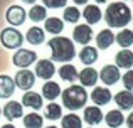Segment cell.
<instances>
[{
  "mask_svg": "<svg viewBox=\"0 0 133 128\" xmlns=\"http://www.w3.org/2000/svg\"><path fill=\"white\" fill-rule=\"evenodd\" d=\"M42 3H45V7L49 9H61L68 3V0H42Z\"/></svg>",
  "mask_w": 133,
  "mask_h": 128,
  "instance_id": "34",
  "label": "cell"
},
{
  "mask_svg": "<svg viewBox=\"0 0 133 128\" xmlns=\"http://www.w3.org/2000/svg\"><path fill=\"white\" fill-rule=\"evenodd\" d=\"M5 19L9 20L12 25H22V24L25 22V10H24L20 5H12V7H9V10H7Z\"/></svg>",
  "mask_w": 133,
  "mask_h": 128,
  "instance_id": "9",
  "label": "cell"
},
{
  "mask_svg": "<svg viewBox=\"0 0 133 128\" xmlns=\"http://www.w3.org/2000/svg\"><path fill=\"white\" fill-rule=\"evenodd\" d=\"M96 59H98V51L94 49V47H91V46H84L81 49V52H79V61H81L83 64H86V66L93 64Z\"/></svg>",
  "mask_w": 133,
  "mask_h": 128,
  "instance_id": "22",
  "label": "cell"
},
{
  "mask_svg": "<svg viewBox=\"0 0 133 128\" xmlns=\"http://www.w3.org/2000/svg\"><path fill=\"white\" fill-rule=\"evenodd\" d=\"M94 2H98V3H104L106 0H94Z\"/></svg>",
  "mask_w": 133,
  "mask_h": 128,
  "instance_id": "39",
  "label": "cell"
},
{
  "mask_svg": "<svg viewBox=\"0 0 133 128\" xmlns=\"http://www.w3.org/2000/svg\"><path fill=\"white\" fill-rule=\"evenodd\" d=\"M59 76H61V79H64V81L68 83H72L78 79V71H76V68L72 64H64L59 68Z\"/></svg>",
  "mask_w": 133,
  "mask_h": 128,
  "instance_id": "25",
  "label": "cell"
},
{
  "mask_svg": "<svg viewBox=\"0 0 133 128\" xmlns=\"http://www.w3.org/2000/svg\"><path fill=\"white\" fill-rule=\"evenodd\" d=\"M24 126L25 128H42V116L39 113H29V115H25Z\"/></svg>",
  "mask_w": 133,
  "mask_h": 128,
  "instance_id": "30",
  "label": "cell"
},
{
  "mask_svg": "<svg viewBox=\"0 0 133 128\" xmlns=\"http://www.w3.org/2000/svg\"><path fill=\"white\" fill-rule=\"evenodd\" d=\"M78 78H79V81H81L83 88H84V86H93V84H96V81H98V71H94L93 68H84V69L79 71Z\"/></svg>",
  "mask_w": 133,
  "mask_h": 128,
  "instance_id": "17",
  "label": "cell"
},
{
  "mask_svg": "<svg viewBox=\"0 0 133 128\" xmlns=\"http://www.w3.org/2000/svg\"><path fill=\"white\" fill-rule=\"evenodd\" d=\"M22 106L25 108H32V110H37L39 111L42 108V96L39 93H34V91H25V95L22 96Z\"/></svg>",
  "mask_w": 133,
  "mask_h": 128,
  "instance_id": "12",
  "label": "cell"
},
{
  "mask_svg": "<svg viewBox=\"0 0 133 128\" xmlns=\"http://www.w3.org/2000/svg\"><path fill=\"white\" fill-rule=\"evenodd\" d=\"M0 115H2V108H0Z\"/></svg>",
  "mask_w": 133,
  "mask_h": 128,
  "instance_id": "41",
  "label": "cell"
},
{
  "mask_svg": "<svg viewBox=\"0 0 133 128\" xmlns=\"http://www.w3.org/2000/svg\"><path fill=\"white\" fill-rule=\"evenodd\" d=\"M54 72H56L54 63L49 59H41L36 64V76H39L41 79H51Z\"/></svg>",
  "mask_w": 133,
  "mask_h": 128,
  "instance_id": "11",
  "label": "cell"
},
{
  "mask_svg": "<svg viewBox=\"0 0 133 128\" xmlns=\"http://www.w3.org/2000/svg\"><path fill=\"white\" fill-rule=\"evenodd\" d=\"M115 103L120 106V110H131L133 108V93L130 91H118L115 96Z\"/></svg>",
  "mask_w": 133,
  "mask_h": 128,
  "instance_id": "19",
  "label": "cell"
},
{
  "mask_svg": "<svg viewBox=\"0 0 133 128\" xmlns=\"http://www.w3.org/2000/svg\"><path fill=\"white\" fill-rule=\"evenodd\" d=\"M2 128H15V126H14V125H10V123H9V125H3Z\"/></svg>",
  "mask_w": 133,
  "mask_h": 128,
  "instance_id": "38",
  "label": "cell"
},
{
  "mask_svg": "<svg viewBox=\"0 0 133 128\" xmlns=\"http://www.w3.org/2000/svg\"><path fill=\"white\" fill-rule=\"evenodd\" d=\"M72 39L78 44H89V41L93 39V30L88 24H79L72 30Z\"/></svg>",
  "mask_w": 133,
  "mask_h": 128,
  "instance_id": "8",
  "label": "cell"
},
{
  "mask_svg": "<svg viewBox=\"0 0 133 128\" xmlns=\"http://www.w3.org/2000/svg\"><path fill=\"white\" fill-rule=\"evenodd\" d=\"M113 41H115V36H113V32L108 30V29L101 30V32L96 36V44H98L99 49H108V47L113 44Z\"/></svg>",
  "mask_w": 133,
  "mask_h": 128,
  "instance_id": "24",
  "label": "cell"
},
{
  "mask_svg": "<svg viewBox=\"0 0 133 128\" xmlns=\"http://www.w3.org/2000/svg\"><path fill=\"white\" fill-rule=\"evenodd\" d=\"M127 125H128V128H133V111L127 116Z\"/></svg>",
  "mask_w": 133,
  "mask_h": 128,
  "instance_id": "35",
  "label": "cell"
},
{
  "mask_svg": "<svg viewBox=\"0 0 133 128\" xmlns=\"http://www.w3.org/2000/svg\"><path fill=\"white\" fill-rule=\"evenodd\" d=\"M44 32H45V30L41 29V27H37V25L30 27V29L27 30V36H25L27 42L34 44V46H39V44H42L44 39H45V34H44Z\"/></svg>",
  "mask_w": 133,
  "mask_h": 128,
  "instance_id": "20",
  "label": "cell"
},
{
  "mask_svg": "<svg viewBox=\"0 0 133 128\" xmlns=\"http://www.w3.org/2000/svg\"><path fill=\"white\" fill-rule=\"evenodd\" d=\"M22 2H24V3H34L36 0H22Z\"/></svg>",
  "mask_w": 133,
  "mask_h": 128,
  "instance_id": "37",
  "label": "cell"
},
{
  "mask_svg": "<svg viewBox=\"0 0 133 128\" xmlns=\"http://www.w3.org/2000/svg\"><path fill=\"white\" fill-rule=\"evenodd\" d=\"M104 120H106V125L110 128H118V126L123 125L125 116H123V113L118 111V110H111V111L106 113V118Z\"/></svg>",
  "mask_w": 133,
  "mask_h": 128,
  "instance_id": "23",
  "label": "cell"
},
{
  "mask_svg": "<svg viewBox=\"0 0 133 128\" xmlns=\"http://www.w3.org/2000/svg\"><path fill=\"white\" fill-rule=\"evenodd\" d=\"M104 20L110 27H127L131 22V10L127 3H110L104 12Z\"/></svg>",
  "mask_w": 133,
  "mask_h": 128,
  "instance_id": "1",
  "label": "cell"
},
{
  "mask_svg": "<svg viewBox=\"0 0 133 128\" xmlns=\"http://www.w3.org/2000/svg\"><path fill=\"white\" fill-rule=\"evenodd\" d=\"M14 83H15V88H20V89H24V91H29V89L36 84V74H34L32 71H27V69L19 71L15 74Z\"/></svg>",
  "mask_w": 133,
  "mask_h": 128,
  "instance_id": "6",
  "label": "cell"
},
{
  "mask_svg": "<svg viewBox=\"0 0 133 128\" xmlns=\"http://www.w3.org/2000/svg\"><path fill=\"white\" fill-rule=\"evenodd\" d=\"M84 122L88 125H98L103 122V111L99 110V106H88L84 108Z\"/></svg>",
  "mask_w": 133,
  "mask_h": 128,
  "instance_id": "15",
  "label": "cell"
},
{
  "mask_svg": "<svg viewBox=\"0 0 133 128\" xmlns=\"http://www.w3.org/2000/svg\"><path fill=\"white\" fill-rule=\"evenodd\" d=\"M15 93V83L10 76L0 74V98H10Z\"/></svg>",
  "mask_w": 133,
  "mask_h": 128,
  "instance_id": "14",
  "label": "cell"
},
{
  "mask_svg": "<svg viewBox=\"0 0 133 128\" xmlns=\"http://www.w3.org/2000/svg\"><path fill=\"white\" fill-rule=\"evenodd\" d=\"M2 113H3V116H5L9 122H12V120H17V118L22 116L24 110H22V105H20L19 101H14L12 99V101H9L5 106H3Z\"/></svg>",
  "mask_w": 133,
  "mask_h": 128,
  "instance_id": "13",
  "label": "cell"
},
{
  "mask_svg": "<svg viewBox=\"0 0 133 128\" xmlns=\"http://www.w3.org/2000/svg\"><path fill=\"white\" fill-rule=\"evenodd\" d=\"M61 95V88H59L57 83L54 81H47L45 84H42V96L47 99H51V101H54L57 96Z\"/></svg>",
  "mask_w": 133,
  "mask_h": 128,
  "instance_id": "21",
  "label": "cell"
},
{
  "mask_svg": "<svg viewBox=\"0 0 133 128\" xmlns=\"http://www.w3.org/2000/svg\"><path fill=\"white\" fill-rule=\"evenodd\" d=\"M47 128H57V126H54V125H51V126H47Z\"/></svg>",
  "mask_w": 133,
  "mask_h": 128,
  "instance_id": "40",
  "label": "cell"
},
{
  "mask_svg": "<svg viewBox=\"0 0 133 128\" xmlns=\"http://www.w3.org/2000/svg\"><path fill=\"white\" fill-rule=\"evenodd\" d=\"M64 20L66 22H71V24H76L79 20V17H81V14H79V9H76V7H66L64 9Z\"/></svg>",
  "mask_w": 133,
  "mask_h": 128,
  "instance_id": "32",
  "label": "cell"
},
{
  "mask_svg": "<svg viewBox=\"0 0 133 128\" xmlns=\"http://www.w3.org/2000/svg\"><path fill=\"white\" fill-rule=\"evenodd\" d=\"M62 95V105L69 110V111H76V110L83 108L88 101V93L83 86L72 84L69 88H66L64 91L61 93Z\"/></svg>",
  "mask_w": 133,
  "mask_h": 128,
  "instance_id": "3",
  "label": "cell"
},
{
  "mask_svg": "<svg viewBox=\"0 0 133 128\" xmlns=\"http://www.w3.org/2000/svg\"><path fill=\"white\" fill-rule=\"evenodd\" d=\"M91 99H93V103H96V106L108 105L111 101V91L106 86H96L91 93Z\"/></svg>",
  "mask_w": 133,
  "mask_h": 128,
  "instance_id": "10",
  "label": "cell"
},
{
  "mask_svg": "<svg viewBox=\"0 0 133 128\" xmlns=\"http://www.w3.org/2000/svg\"><path fill=\"white\" fill-rule=\"evenodd\" d=\"M45 17H47V14H45V7H42V5H34L29 10V19L34 20V22L45 20Z\"/></svg>",
  "mask_w": 133,
  "mask_h": 128,
  "instance_id": "31",
  "label": "cell"
},
{
  "mask_svg": "<svg viewBox=\"0 0 133 128\" xmlns=\"http://www.w3.org/2000/svg\"><path fill=\"white\" fill-rule=\"evenodd\" d=\"M0 42L7 47V49H19L24 42V36L14 27H7L0 32Z\"/></svg>",
  "mask_w": 133,
  "mask_h": 128,
  "instance_id": "4",
  "label": "cell"
},
{
  "mask_svg": "<svg viewBox=\"0 0 133 128\" xmlns=\"http://www.w3.org/2000/svg\"><path fill=\"white\" fill-rule=\"evenodd\" d=\"M72 2H74V3H79V5H83V3H86L88 0H72Z\"/></svg>",
  "mask_w": 133,
  "mask_h": 128,
  "instance_id": "36",
  "label": "cell"
},
{
  "mask_svg": "<svg viewBox=\"0 0 133 128\" xmlns=\"http://www.w3.org/2000/svg\"><path fill=\"white\" fill-rule=\"evenodd\" d=\"M98 78L103 81V84L111 86L120 79V69H118L116 66H113V64H106L103 69H101V72L98 74Z\"/></svg>",
  "mask_w": 133,
  "mask_h": 128,
  "instance_id": "7",
  "label": "cell"
},
{
  "mask_svg": "<svg viewBox=\"0 0 133 128\" xmlns=\"http://www.w3.org/2000/svg\"><path fill=\"white\" fill-rule=\"evenodd\" d=\"M83 17L86 19V22L89 24H98L101 20V17H103V14H101V9L98 5H86V9L83 10Z\"/></svg>",
  "mask_w": 133,
  "mask_h": 128,
  "instance_id": "18",
  "label": "cell"
},
{
  "mask_svg": "<svg viewBox=\"0 0 133 128\" xmlns=\"http://www.w3.org/2000/svg\"><path fill=\"white\" fill-rule=\"evenodd\" d=\"M115 39H116V42L120 44L123 49H128V47L133 44V30H130V29L120 30V32H118V36L115 37Z\"/></svg>",
  "mask_w": 133,
  "mask_h": 128,
  "instance_id": "26",
  "label": "cell"
},
{
  "mask_svg": "<svg viewBox=\"0 0 133 128\" xmlns=\"http://www.w3.org/2000/svg\"><path fill=\"white\" fill-rule=\"evenodd\" d=\"M49 47H51V52H52V59L59 61V63H68L76 56L74 44L68 37H62V36L52 37L49 41Z\"/></svg>",
  "mask_w": 133,
  "mask_h": 128,
  "instance_id": "2",
  "label": "cell"
},
{
  "mask_svg": "<svg viewBox=\"0 0 133 128\" xmlns=\"http://www.w3.org/2000/svg\"><path fill=\"white\" fill-rule=\"evenodd\" d=\"M64 29V22L57 17H49L45 19V30L51 34H59L61 30Z\"/></svg>",
  "mask_w": 133,
  "mask_h": 128,
  "instance_id": "27",
  "label": "cell"
},
{
  "mask_svg": "<svg viewBox=\"0 0 133 128\" xmlns=\"http://www.w3.org/2000/svg\"><path fill=\"white\" fill-rule=\"evenodd\" d=\"M45 118L47 120H59V118H62V110H61V106L57 105V103H54V101H51L47 106H45Z\"/></svg>",
  "mask_w": 133,
  "mask_h": 128,
  "instance_id": "28",
  "label": "cell"
},
{
  "mask_svg": "<svg viewBox=\"0 0 133 128\" xmlns=\"http://www.w3.org/2000/svg\"><path fill=\"white\" fill-rule=\"evenodd\" d=\"M37 59V54L34 51H29V49H19L15 54H14V59L12 63L17 66V68H22V69H27L30 64H34Z\"/></svg>",
  "mask_w": 133,
  "mask_h": 128,
  "instance_id": "5",
  "label": "cell"
},
{
  "mask_svg": "<svg viewBox=\"0 0 133 128\" xmlns=\"http://www.w3.org/2000/svg\"><path fill=\"white\" fill-rule=\"evenodd\" d=\"M89 128H93V126H89Z\"/></svg>",
  "mask_w": 133,
  "mask_h": 128,
  "instance_id": "42",
  "label": "cell"
},
{
  "mask_svg": "<svg viewBox=\"0 0 133 128\" xmlns=\"http://www.w3.org/2000/svg\"><path fill=\"white\" fill-rule=\"evenodd\" d=\"M123 84L127 88V91L133 93V71H127L123 74Z\"/></svg>",
  "mask_w": 133,
  "mask_h": 128,
  "instance_id": "33",
  "label": "cell"
},
{
  "mask_svg": "<svg viewBox=\"0 0 133 128\" xmlns=\"http://www.w3.org/2000/svg\"><path fill=\"white\" fill-rule=\"evenodd\" d=\"M115 61H116V68H123V69H130L133 66V52L130 49H123L118 51V54L115 56Z\"/></svg>",
  "mask_w": 133,
  "mask_h": 128,
  "instance_id": "16",
  "label": "cell"
},
{
  "mask_svg": "<svg viewBox=\"0 0 133 128\" xmlns=\"http://www.w3.org/2000/svg\"><path fill=\"white\" fill-rule=\"evenodd\" d=\"M62 128H83V120L79 118L74 113H69V115L62 116Z\"/></svg>",
  "mask_w": 133,
  "mask_h": 128,
  "instance_id": "29",
  "label": "cell"
}]
</instances>
